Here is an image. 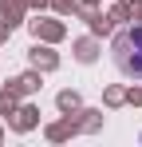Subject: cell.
<instances>
[{"label":"cell","mask_w":142,"mask_h":147,"mask_svg":"<svg viewBox=\"0 0 142 147\" xmlns=\"http://www.w3.org/2000/svg\"><path fill=\"white\" fill-rule=\"evenodd\" d=\"M115 64L122 76L142 80V28H126L115 40Z\"/></svg>","instance_id":"6da1fadb"}]
</instances>
